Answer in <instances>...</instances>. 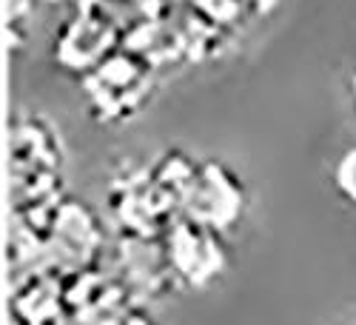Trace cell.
<instances>
[{
  "instance_id": "cell-1",
  "label": "cell",
  "mask_w": 356,
  "mask_h": 325,
  "mask_svg": "<svg viewBox=\"0 0 356 325\" xmlns=\"http://www.w3.org/2000/svg\"><path fill=\"white\" fill-rule=\"evenodd\" d=\"M163 246H165L174 283L183 288H191V291L211 288L231 269L228 234L205 225L188 214L171 220V225L165 228Z\"/></svg>"
},
{
  "instance_id": "cell-2",
  "label": "cell",
  "mask_w": 356,
  "mask_h": 325,
  "mask_svg": "<svg viewBox=\"0 0 356 325\" xmlns=\"http://www.w3.org/2000/svg\"><path fill=\"white\" fill-rule=\"evenodd\" d=\"M245 212H248V189L243 177L217 157L200 160L194 180L183 197L180 214H188L222 234H231L245 220Z\"/></svg>"
},
{
  "instance_id": "cell-3",
  "label": "cell",
  "mask_w": 356,
  "mask_h": 325,
  "mask_svg": "<svg viewBox=\"0 0 356 325\" xmlns=\"http://www.w3.org/2000/svg\"><path fill=\"white\" fill-rule=\"evenodd\" d=\"M46 243H51L54 257L69 262L72 271L95 269L103 251V225L86 203L66 197L54 205Z\"/></svg>"
},
{
  "instance_id": "cell-4",
  "label": "cell",
  "mask_w": 356,
  "mask_h": 325,
  "mask_svg": "<svg viewBox=\"0 0 356 325\" xmlns=\"http://www.w3.org/2000/svg\"><path fill=\"white\" fill-rule=\"evenodd\" d=\"M117 269H120L123 285L131 297H160L174 283L171 265L165 257V246L157 237L145 234H126L117 246Z\"/></svg>"
},
{
  "instance_id": "cell-5",
  "label": "cell",
  "mask_w": 356,
  "mask_h": 325,
  "mask_svg": "<svg viewBox=\"0 0 356 325\" xmlns=\"http://www.w3.org/2000/svg\"><path fill=\"white\" fill-rule=\"evenodd\" d=\"M12 314L17 325H63L69 319L63 280L46 271H32L12 294Z\"/></svg>"
},
{
  "instance_id": "cell-6",
  "label": "cell",
  "mask_w": 356,
  "mask_h": 325,
  "mask_svg": "<svg viewBox=\"0 0 356 325\" xmlns=\"http://www.w3.org/2000/svg\"><path fill=\"white\" fill-rule=\"evenodd\" d=\"M331 189L345 205L356 209V143L345 145V149L334 157V163H331Z\"/></svg>"
},
{
  "instance_id": "cell-7",
  "label": "cell",
  "mask_w": 356,
  "mask_h": 325,
  "mask_svg": "<svg viewBox=\"0 0 356 325\" xmlns=\"http://www.w3.org/2000/svg\"><path fill=\"white\" fill-rule=\"evenodd\" d=\"M100 325H160V322L154 319V314H152V311H145L143 306L131 303L129 308L117 311L114 317H108V319H106V322H100Z\"/></svg>"
},
{
  "instance_id": "cell-8",
  "label": "cell",
  "mask_w": 356,
  "mask_h": 325,
  "mask_svg": "<svg viewBox=\"0 0 356 325\" xmlns=\"http://www.w3.org/2000/svg\"><path fill=\"white\" fill-rule=\"evenodd\" d=\"M348 95H350V106L356 111V72L350 74V83H348Z\"/></svg>"
}]
</instances>
